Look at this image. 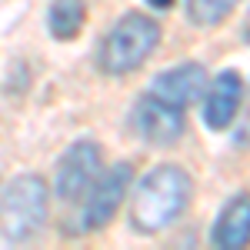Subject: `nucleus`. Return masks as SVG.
<instances>
[{"instance_id":"obj_13","label":"nucleus","mask_w":250,"mask_h":250,"mask_svg":"<svg viewBox=\"0 0 250 250\" xmlns=\"http://www.w3.org/2000/svg\"><path fill=\"white\" fill-rule=\"evenodd\" d=\"M173 0H147V7H154V10H167Z\"/></svg>"},{"instance_id":"obj_7","label":"nucleus","mask_w":250,"mask_h":250,"mask_svg":"<svg viewBox=\"0 0 250 250\" xmlns=\"http://www.w3.org/2000/svg\"><path fill=\"white\" fill-rule=\"evenodd\" d=\"M204 90H207V70L200 63H180V67H170L160 77H154L147 94H154L157 100H164L170 107L187 110Z\"/></svg>"},{"instance_id":"obj_3","label":"nucleus","mask_w":250,"mask_h":250,"mask_svg":"<svg viewBox=\"0 0 250 250\" xmlns=\"http://www.w3.org/2000/svg\"><path fill=\"white\" fill-rule=\"evenodd\" d=\"M160 43V27L157 20L144 17V14H127L114 23V30L100 40L97 50V63L104 74L120 77L130 74L134 67H140L144 60L154 54V47Z\"/></svg>"},{"instance_id":"obj_1","label":"nucleus","mask_w":250,"mask_h":250,"mask_svg":"<svg viewBox=\"0 0 250 250\" xmlns=\"http://www.w3.org/2000/svg\"><path fill=\"white\" fill-rule=\"evenodd\" d=\"M190 200V177L177 164L154 167L134 190L130 200V227L140 233H160L180 217Z\"/></svg>"},{"instance_id":"obj_11","label":"nucleus","mask_w":250,"mask_h":250,"mask_svg":"<svg viewBox=\"0 0 250 250\" xmlns=\"http://www.w3.org/2000/svg\"><path fill=\"white\" fill-rule=\"evenodd\" d=\"M240 0H187V17L197 27H217L233 14Z\"/></svg>"},{"instance_id":"obj_14","label":"nucleus","mask_w":250,"mask_h":250,"mask_svg":"<svg viewBox=\"0 0 250 250\" xmlns=\"http://www.w3.org/2000/svg\"><path fill=\"white\" fill-rule=\"evenodd\" d=\"M240 34H244V40L250 43V14H247V20H244V30H240Z\"/></svg>"},{"instance_id":"obj_2","label":"nucleus","mask_w":250,"mask_h":250,"mask_svg":"<svg viewBox=\"0 0 250 250\" xmlns=\"http://www.w3.org/2000/svg\"><path fill=\"white\" fill-rule=\"evenodd\" d=\"M47 204L50 190L37 173H23L7 184L0 193V237L10 244H27L34 240L47 220Z\"/></svg>"},{"instance_id":"obj_4","label":"nucleus","mask_w":250,"mask_h":250,"mask_svg":"<svg viewBox=\"0 0 250 250\" xmlns=\"http://www.w3.org/2000/svg\"><path fill=\"white\" fill-rule=\"evenodd\" d=\"M127 190H130V164H117L104 177H97L94 187L83 193V213L77 220V230L90 233L100 230L104 224H110V217L124 204Z\"/></svg>"},{"instance_id":"obj_12","label":"nucleus","mask_w":250,"mask_h":250,"mask_svg":"<svg viewBox=\"0 0 250 250\" xmlns=\"http://www.w3.org/2000/svg\"><path fill=\"white\" fill-rule=\"evenodd\" d=\"M233 140H237V147H250V97H247V107L240 110V124L233 130Z\"/></svg>"},{"instance_id":"obj_6","label":"nucleus","mask_w":250,"mask_h":250,"mask_svg":"<svg viewBox=\"0 0 250 250\" xmlns=\"http://www.w3.org/2000/svg\"><path fill=\"white\" fill-rule=\"evenodd\" d=\"M130 124H134L140 140L167 147L173 140H180V134H184V110L157 100L154 94H144L137 100L134 114H130Z\"/></svg>"},{"instance_id":"obj_10","label":"nucleus","mask_w":250,"mask_h":250,"mask_svg":"<svg viewBox=\"0 0 250 250\" xmlns=\"http://www.w3.org/2000/svg\"><path fill=\"white\" fill-rule=\"evenodd\" d=\"M83 20H87L83 0H54L47 10V27L57 40H74L83 27Z\"/></svg>"},{"instance_id":"obj_9","label":"nucleus","mask_w":250,"mask_h":250,"mask_svg":"<svg viewBox=\"0 0 250 250\" xmlns=\"http://www.w3.org/2000/svg\"><path fill=\"white\" fill-rule=\"evenodd\" d=\"M247 240H250V197H233L217 217L213 244L224 250H237Z\"/></svg>"},{"instance_id":"obj_5","label":"nucleus","mask_w":250,"mask_h":250,"mask_svg":"<svg viewBox=\"0 0 250 250\" xmlns=\"http://www.w3.org/2000/svg\"><path fill=\"white\" fill-rule=\"evenodd\" d=\"M100 177V147L94 140H77L57 164V180H54V193L60 200L74 204L94 187Z\"/></svg>"},{"instance_id":"obj_8","label":"nucleus","mask_w":250,"mask_h":250,"mask_svg":"<svg viewBox=\"0 0 250 250\" xmlns=\"http://www.w3.org/2000/svg\"><path fill=\"white\" fill-rule=\"evenodd\" d=\"M244 100V80L237 70H224L217 74L213 83H207V100H204V124L210 130H227Z\"/></svg>"}]
</instances>
